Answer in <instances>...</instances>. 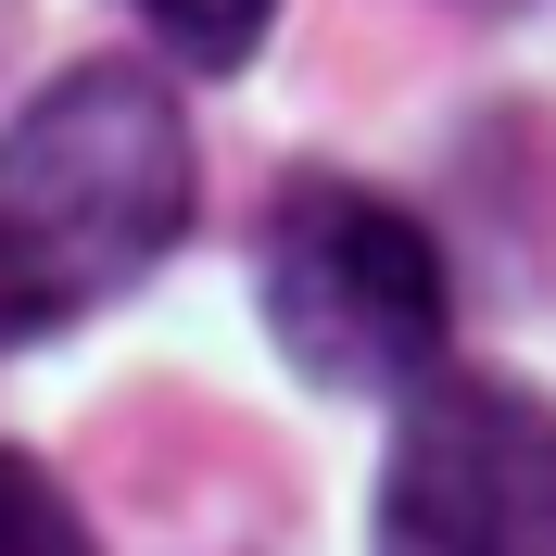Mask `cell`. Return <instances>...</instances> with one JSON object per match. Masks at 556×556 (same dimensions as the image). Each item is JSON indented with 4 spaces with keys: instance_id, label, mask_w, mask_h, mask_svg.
I'll use <instances>...</instances> for the list:
<instances>
[{
    "instance_id": "2",
    "label": "cell",
    "mask_w": 556,
    "mask_h": 556,
    "mask_svg": "<svg viewBox=\"0 0 556 556\" xmlns=\"http://www.w3.org/2000/svg\"><path fill=\"white\" fill-rule=\"evenodd\" d=\"M253 291H266L278 354L316 392H405L443 367V329H455L430 228L405 203H380V190H342V177H291L278 190Z\"/></svg>"
},
{
    "instance_id": "1",
    "label": "cell",
    "mask_w": 556,
    "mask_h": 556,
    "mask_svg": "<svg viewBox=\"0 0 556 556\" xmlns=\"http://www.w3.org/2000/svg\"><path fill=\"white\" fill-rule=\"evenodd\" d=\"M190 228V127L165 76L76 64L0 139V354L152 278Z\"/></svg>"
},
{
    "instance_id": "4",
    "label": "cell",
    "mask_w": 556,
    "mask_h": 556,
    "mask_svg": "<svg viewBox=\"0 0 556 556\" xmlns=\"http://www.w3.org/2000/svg\"><path fill=\"white\" fill-rule=\"evenodd\" d=\"M139 26L165 38L177 64H203V76H228V64H253V38L278 26V0H139Z\"/></svg>"
},
{
    "instance_id": "5",
    "label": "cell",
    "mask_w": 556,
    "mask_h": 556,
    "mask_svg": "<svg viewBox=\"0 0 556 556\" xmlns=\"http://www.w3.org/2000/svg\"><path fill=\"white\" fill-rule=\"evenodd\" d=\"M0 556H89V519H76L64 481L26 468V455H0Z\"/></svg>"
},
{
    "instance_id": "3",
    "label": "cell",
    "mask_w": 556,
    "mask_h": 556,
    "mask_svg": "<svg viewBox=\"0 0 556 556\" xmlns=\"http://www.w3.org/2000/svg\"><path fill=\"white\" fill-rule=\"evenodd\" d=\"M380 556H556V405L519 380H430L380 455Z\"/></svg>"
}]
</instances>
